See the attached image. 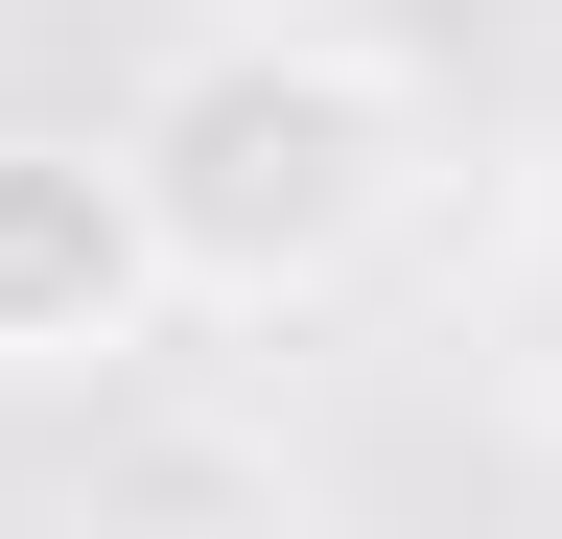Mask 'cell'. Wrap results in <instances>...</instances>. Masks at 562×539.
Instances as JSON below:
<instances>
[{
  "label": "cell",
  "instance_id": "cell-1",
  "mask_svg": "<svg viewBox=\"0 0 562 539\" xmlns=\"http://www.w3.org/2000/svg\"><path fill=\"white\" fill-rule=\"evenodd\" d=\"M140 142V212H165V282L188 305H305L398 235L422 188V94L398 47H351L328 0H211V47L117 117Z\"/></svg>",
  "mask_w": 562,
  "mask_h": 539
},
{
  "label": "cell",
  "instance_id": "cell-2",
  "mask_svg": "<svg viewBox=\"0 0 562 539\" xmlns=\"http://www.w3.org/2000/svg\"><path fill=\"white\" fill-rule=\"evenodd\" d=\"M165 212H140V142H0V375H117L165 328Z\"/></svg>",
  "mask_w": 562,
  "mask_h": 539
}]
</instances>
